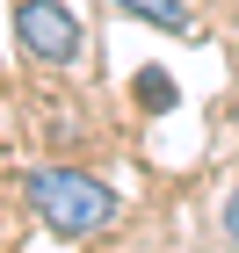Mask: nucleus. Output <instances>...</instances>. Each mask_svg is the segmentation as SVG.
Instances as JSON below:
<instances>
[{
  "label": "nucleus",
  "mask_w": 239,
  "mask_h": 253,
  "mask_svg": "<svg viewBox=\"0 0 239 253\" xmlns=\"http://www.w3.org/2000/svg\"><path fill=\"white\" fill-rule=\"evenodd\" d=\"M22 203L37 210V224L51 239H101L116 224V188L95 174H80V167H29L22 174Z\"/></svg>",
  "instance_id": "nucleus-1"
},
{
  "label": "nucleus",
  "mask_w": 239,
  "mask_h": 253,
  "mask_svg": "<svg viewBox=\"0 0 239 253\" xmlns=\"http://www.w3.org/2000/svg\"><path fill=\"white\" fill-rule=\"evenodd\" d=\"M7 22H15V51L37 65H73L80 43H87V29H80V15L65 0H15Z\"/></svg>",
  "instance_id": "nucleus-2"
},
{
  "label": "nucleus",
  "mask_w": 239,
  "mask_h": 253,
  "mask_svg": "<svg viewBox=\"0 0 239 253\" xmlns=\"http://www.w3.org/2000/svg\"><path fill=\"white\" fill-rule=\"evenodd\" d=\"M116 15L145 22V29H159V37H196V15H189V0H109Z\"/></svg>",
  "instance_id": "nucleus-3"
},
{
  "label": "nucleus",
  "mask_w": 239,
  "mask_h": 253,
  "mask_svg": "<svg viewBox=\"0 0 239 253\" xmlns=\"http://www.w3.org/2000/svg\"><path fill=\"white\" fill-rule=\"evenodd\" d=\"M138 109H152V116L174 109V80L159 73V65H145V73H138Z\"/></svg>",
  "instance_id": "nucleus-4"
},
{
  "label": "nucleus",
  "mask_w": 239,
  "mask_h": 253,
  "mask_svg": "<svg viewBox=\"0 0 239 253\" xmlns=\"http://www.w3.org/2000/svg\"><path fill=\"white\" fill-rule=\"evenodd\" d=\"M218 224H225V246H232V253H239V188H232V195H225V217H218Z\"/></svg>",
  "instance_id": "nucleus-5"
}]
</instances>
